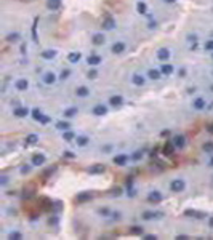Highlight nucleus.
Returning a JSON list of instances; mask_svg holds the SVG:
<instances>
[{"instance_id":"obj_18","label":"nucleus","mask_w":213,"mask_h":240,"mask_svg":"<svg viewBox=\"0 0 213 240\" xmlns=\"http://www.w3.org/2000/svg\"><path fill=\"white\" fill-rule=\"evenodd\" d=\"M192 106H194V109H197V111H202V109H205V99H202V98L194 99Z\"/></svg>"},{"instance_id":"obj_21","label":"nucleus","mask_w":213,"mask_h":240,"mask_svg":"<svg viewBox=\"0 0 213 240\" xmlns=\"http://www.w3.org/2000/svg\"><path fill=\"white\" fill-rule=\"evenodd\" d=\"M88 171H90V174H98V173H103L104 171V167L103 165H93L88 168Z\"/></svg>"},{"instance_id":"obj_26","label":"nucleus","mask_w":213,"mask_h":240,"mask_svg":"<svg viewBox=\"0 0 213 240\" xmlns=\"http://www.w3.org/2000/svg\"><path fill=\"white\" fill-rule=\"evenodd\" d=\"M48 8L50 10H58L61 6V0H48Z\"/></svg>"},{"instance_id":"obj_29","label":"nucleus","mask_w":213,"mask_h":240,"mask_svg":"<svg viewBox=\"0 0 213 240\" xmlns=\"http://www.w3.org/2000/svg\"><path fill=\"white\" fill-rule=\"evenodd\" d=\"M77 107H71V109H67V111H64V117H67V119H72V117H75L77 115Z\"/></svg>"},{"instance_id":"obj_50","label":"nucleus","mask_w":213,"mask_h":240,"mask_svg":"<svg viewBox=\"0 0 213 240\" xmlns=\"http://www.w3.org/2000/svg\"><path fill=\"white\" fill-rule=\"evenodd\" d=\"M208 165H210V167H213V155H212V159H210V162H208Z\"/></svg>"},{"instance_id":"obj_19","label":"nucleus","mask_w":213,"mask_h":240,"mask_svg":"<svg viewBox=\"0 0 213 240\" xmlns=\"http://www.w3.org/2000/svg\"><path fill=\"white\" fill-rule=\"evenodd\" d=\"M75 95H77V96H80V98H85V96H88V95H90V90H88L87 87H79L77 90H75Z\"/></svg>"},{"instance_id":"obj_38","label":"nucleus","mask_w":213,"mask_h":240,"mask_svg":"<svg viewBox=\"0 0 213 240\" xmlns=\"http://www.w3.org/2000/svg\"><path fill=\"white\" fill-rule=\"evenodd\" d=\"M69 75H71V71H69V69H64L63 72H61L59 78H63V80H64V78H67V77H69Z\"/></svg>"},{"instance_id":"obj_39","label":"nucleus","mask_w":213,"mask_h":240,"mask_svg":"<svg viewBox=\"0 0 213 240\" xmlns=\"http://www.w3.org/2000/svg\"><path fill=\"white\" fill-rule=\"evenodd\" d=\"M205 50H207V51H213V40L205 42Z\"/></svg>"},{"instance_id":"obj_25","label":"nucleus","mask_w":213,"mask_h":240,"mask_svg":"<svg viewBox=\"0 0 213 240\" xmlns=\"http://www.w3.org/2000/svg\"><path fill=\"white\" fill-rule=\"evenodd\" d=\"M160 74H162V72L157 71V69H151L149 72H147L149 78H152V80H159V78H160Z\"/></svg>"},{"instance_id":"obj_45","label":"nucleus","mask_w":213,"mask_h":240,"mask_svg":"<svg viewBox=\"0 0 213 240\" xmlns=\"http://www.w3.org/2000/svg\"><path fill=\"white\" fill-rule=\"evenodd\" d=\"M64 157H67V159H72V157H74V154L67 150V152H64Z\"/></svg>"},{"instance_id":"obj_36","label":"nucleus","mask_w":213,"mask_h":240,"mask_svg":"<svg viewBox=\"0 0 213 240\" xmlns=\"http://www.w3.org/2000/svg\"><path fill=\"white\" fill-rule=\"evenodd\" d=\"M130 232H132V234L139 235V234H143V227H139V226H133V227L130 229Z\"/></svg>"},{"instance_id":"obj_48","label":"nucleus","mask_w":213,"mask_h":240,"mask_svg":"<svg viewBox=\"0 0 213 240\" xmlns=\"http://www.w3.org/2000/svg\"><path fill=\"white\" fill-rule=\"evenodd\" d=\"M208 131L213 133V123H210V125H208Z\"/></svg>"},{"instance_id":"obj_35","label":"nucleus","mask_w":213,"mask_h":240,"mask_svg":"<svg viewBox=\"0 0 213 240\" xmlns=\"http://www.w3.org/2000/svg\"><path fill=\"white\" fill-rule=\"evenodd\" d=\"M6 40H8V42H18L19 40V34H8V35H6Z\"/></svg>"},{"instance_id":"obj_11","label":"nucleus","mask_w":213,"mask_h":240,"mask_svg":"<svg viewBox=\"0 0 213 240\" xmlns=\"http://www.w3.org/2000/svg\"><path fill=\"white\" fill-rule=\"evenodd\" d=\"M27 87H29V83H27V80H24V78H19V80H16V83H15V88L18 91H26Z\"/></svg>"},{"instance_id":"obj_30","label":"nucleus","mask_w":213,"mask_h":240,"mask_svg":"<svg viewBox=\"0 0 213 240\" xmlns=\"http://www.w3.org/2000/svg\"><path fill=\"white\" fill-rule=\"evenodd\" d=\"M75 143H77V146L84 147V146H87V144H88V138H87V136H77V138H75Z\"/></svg>"},{"instance_id":"obj_4","label":"nucleus","mask_w":213,"mask_h":240,"mask_svg":"<svg viewBox=\"0 0 213 240\" xmlns=\"http://www.w3.org/2000/svg\"><path fill=\"white\" fill-rule=\"evenodd\" d=\"M108 114V107L103 104H98L93 107V115H96V117H101V115H106Z\"/></svg>"},{"instance_id":"obj_1","label":"nucleus","mask_w":213,"mask_h":240,"mask_svg":"<svg viewBox=\"0 0 213 240\" xmlns=\"http://www.w3.org/2000/svg\"><path fill=\"white\" fill-rule=\"evenodd\" d=\"M184 187H186V184H184L183 179H173L170 184V189L173 192H181V191H184Z\"/></svg>"},{"instance_id":"obj_24","label":"nucleus","mask_w":213,"mask_h":240,"mask_svg":"<svg viewBox=\"0 0 213 240\" xmlns=\"http://www.w3.org/2000/svg\"><path fill=\"white\" fill-rule=\"evenodd\" d=\"M54 56H56V51H54V50H45V51H42V58H45V59H53Z\"/></svg>"},{"instance_id":"obj_8","label":"nucleus","mask_w":213,"mask_h":240,"mask_svg":"<svg viewBox=\"0 0 213 240\" xmlns=\"http://www.w3.org/2000/svg\"><path fill=\"white\" fill-rule=\"evenodd\" d=\"M171 143L175 144V147H180V149H181V147H184V144H186V138H184L183 135H176Z\"/></svg>"},{"instance_id":"obj_46","label":"nucleus","mask_w":213,"mask_h":240,"mask_svg":"<svg viewBox=\"0 0 213 240\" xmlns=\"http://www.w3.org/2000/svg\"><path fill=\"white\" fill-rule=\"evenodd\" d=\"M29 170H30V168H29V167H27V165H24V168H23V170H21V171H23V173H27V171H29Z\"/></svg>"},{"instance_id":"obj_9","label":"nucleus","mask_w":213,"mask_h":240,"mask_svg":"<svg viewBox=\"0 0 213 240\" xmlns=\"http://www.w3.org/2000/svg\"><path fill=\"white\" fill-rule=\"evenodd\" d=\"M114 26H115L114 18H111V16H106L104 21H103V27H104L106 30H111V29H114Z\"/></svg>"},{"instance_id":"obj_20","label":"nucleus","mask_w":213,"mask_h":240,"mask_svg":"<svg viewBox=\"0 0 213 240\" xmlns=\"http://www.w3.org/2000/svg\"><path fill=\"white\" fill-rule=\"evenodd\" d=\"M160 72H162L163 75H171L173 74V66H171V64H162Z\"/></svg>"},{"instance_id":"obj_49","label":"nucleus","mask_w":213,"mask_h":240,"mask_svg":"<svg viewBox=\"0 0 213 240\" xmlns=\"http://www.w3.org/2000/svg\"><path fill=\"white\" fill-rule=\"evenodd\" d=\"M147 239H149V240H156L157 237H156V235H147Z\"/></svg>"},{"instance_id":"obj_27","label":"nucleus","mask_w":213,"mask_h":240,"mask_svg":"<svg viewBox=\"0 0 213 240\" xmlns=\"http://www.w3.org/2000/svg\"><path fill=\"white\" fill-rule=\"evenodd\" d=\"M63 139L67 143H72V139H75V135L72 131H69V130H66V131L63 133Z\"/></svg>"},{"instance_id":"obj_32","label":"nucleus","mask_w":213,"mask_h":240,"mask_svg":"<svg viewBox=\"0 0 213 240\" xmlns=\"http://www.w3.org/2000/svg\"><path fill=\"white\" fill-rule=\"evenodd\" d=\"M37 141H39V136L37 135H29L26 138V144H35Z\"/></svg>"},{"instance_id":"obj_10","label":"nucleus","mask_w":213,"mask_h":240,"mask_svg":"<svg viewBox=\"0 0 213 240\" xmlns=\"http://www.w3.org/2000/svg\"><path fill=\"white\" fill-rule=\"evenodd\" d=\"M42 80L45 82L47 85H53L54 82H56V75H54L53 72H47V74H43Z\"/></svg>"},{"instance_id":"obj_40","label":"nucleus","mask_w":213,"mask_h":240,"mask_svg":"<svg viewBox=\"0 0 213 240\" xmlns=\"http://www.w3.org/2000/svg\"><path fill=\"white\" fill-rule=\"evenodd\" d=\"M10 239H21V234H19V232H11V234H10Z\"/></svg>"},{"instance_id":"obj_6","label":"nucleus","mask_w":213,"mask_h":240,"mask_svg":"<svg viewBox=\"0 0 213 240\" xmlns=\"http://www.w3.org/2000/svg\"><path fill=\"white\" fill-rule=\"evenodd\" d=\"M75 200H77V203H84V202H88V200H91V194H90V192H80V194H77Z\"/></svg>"},{"instance_id":"obj_2","label":"nucleus","mask_w":213,"mask_h":240,"mask_svg":"<svg viewBox=\"0 0 213 240\" xmlns=\"http://www.w3.org/2000/svg\"><path fill=\"white\" fill-rule=\"evenodd\" d=\"M32 117H34V120H37V122H42V123L50 122V117H45V115L42 114V111H39V109H34V111H32Z\"/></svg>"},{"instance_id":"obj_15","label":"nucleus","mask_w":213,"mask_h":240,"mask_svg":"<svg viewBox=\"0 0 213 240\" xmlns=\"http://www.w3.org/2000/svg\"><path fill=\"white\" fill-rule=\"evenodd\" d=\"M132 82H133V85L141 87V85H144V77H143L141 74H133L132 75Z\"/></svg>"},{"instance_id":"obj_51","label":"nucleus","mask_w":213,"mask_h":240,"mask_svg":"<svg viewBox=\"0 0 213 240\" xmlns=\"http://www.w3.org/2000/svg\"><path fill=\"white\" fill-rule=\"evenodd\" d=\"M165 2H167V3H173L175 0H165Z\"/></svg>"},{"instance_id":"obj_44","label":"nucleus","mask_w":213,"mask_h":240,"mask_svg":"<svg viewBox=\"0 0 213 240\" xmlns=\"http://www.w3.org/2000/svg\"><path fill=\"white\" fill-rule=\"evenodd\" d=\"M96 75H98V74H96V71H91V72H88V77H90V78H95Z\"/></svg>"},{"instance_id":"obj_13","label":"nucleus","mask_w":213,"mask_h":240,"mask_svg":"<svg viewBox=\"0 0 213 240\" xmlns=\"http://www.w3.org/2000/svg\"><path fill=\"white\" fill-rule=\"evenodd\" d=\"M13 114H15V117L23 119V117H26V115H29V109L27 107H16Z\"/></svg>"},{"instance_id":"obj_14","label":"nucleus","mask_w":213,"mask_h":240,"mask_svg":"<svg viewBox=\"0 0 213 240\" xmlns=\"http://www.w3.org/2000/svg\"><path fill=\"white\" fill-rule=\"evenodd\" d=\"M157 58H159L160 61H167L168 58H170V51H168V48H160V50L157 51Z\"/></svg>"},{"instance_id":"obj_12","label":"nucleus","mask_w":213,"mask_h":240,"mask_svg":"<svg viewBox=\"0 0 213 240\" xmlns=\"http://www.w3.org/2000/svg\"><path fill=\"white\" fill-rule=\"evenodd\" d=\"M101 56H98V54H90V56L87 58V63L90 64V66H98V64H101Z\"/></svg>"},{"instance_id":"obj_5","label":"nucleus","mask_w":213,"mask_h":240,"mask_svg":"<svg viewBox=\"0 0 213 240\" xmlns=\"http://www.w3.org/2000/svg\"><path fill=\"white\" fill-rule=\"evenodd\" d=\"M147 200H149L151 203H157V202L162 200V194H160L159 191H152L149 195H147Z\"/></svg>"},{"instance_id":"obj_42","label":"nucleus","mask_w":213,"mask_h":240,"mask_svg":"<svg viewBox=\"0 0 213 240\" xmlns=\"http://www.w3.org/2000/svg\"><path fill=\"white\" fill-rule=\"evenodd\" d=\"M6 183H8V178H6V176H2V178H0V184H2V186H5Z\"/></svg>"},{"instance_id":"obj_3","label":"nucleus","mask_w":213,"mask_h":240,"mask_svg":"<svg viewBox=\"0 0 213 240\" xmlns=\"http://www.w3.org/2000/svg\"><path fill=\"white\" fill-rule=\"evenodd\" d=\"M127 162H128V155H127V154H119V155L114 157V163L119 167H123Z\"/></svg>"},{"instance_id":"obj_16","label":"nucleus","mask_w":213,"mask_h":240,"mask_svg":"<svg viewBox=\"0 0 213 240\" xmlns=\"http://www.w3.org/2000/svg\"><path fill=\"white\" fill-rule=\"evenodd\" d=\"M112 51L117 53V54L123 53V51H125V43H123V42H115L114 45H112Z\"/></svg>"},{"instance_id":"obj_28","label":"nucleus","mask_w":213,"mask_h":240,"mask_svg":"<svg viewBox=\"0 0 213 240\" xmlns=\"http://www.w3.org/2000/svg\"><path fill=\"white\" fill-rule=\"evenodd\" d=\"M157 216H162V213H156V211H144L143 213V218L144 219H154Z\"/></svg>"},{"instance_id":"obj_23","label":"nucleus","mask_w":213,"mask_h":240,"mask_svg":"<svg viewBox=\"0 0 213 240\" xmlns=\"http://www.w3.org/2000/svg\"><path fill=\"white\" fill-rule=\"evenodd\" d=\"M104 35H103V34H95L93 35V43L95 45H103V43H104Z\"/></svg>"},{"instance_id":"obj_43","label":"nucleus","mask_w":213,"mask_h":240,"mask_svg":"<svg viewBox=\"0 0 213 240\" xmlns=\"http://www.w3.org/2000/svg\"><path fill=\"white\" fill-rule=\"evenodd\" d=\"M99 213L104 215V216H108L109 215V210H108V208H103V210H99Z\"/></svg>"},{"instance_id":"obj_47","label":"nucleus","mask_w":213,"mask_h":240,"mask_svg":"<svg viewBox=\"0 0 213 240\" xmlns=\"http://www.w3.org/2000/svg\"><path fill=\"white\" fill-rule=\"evenodd\" d=\"M208 226L213 227V216H212V218H208Z\"/></svg>"},{"instance_id":"obj_37","label":"nucleus","mask_w":213,"mask_h":240,"mask_svg":"<svg viewBox=\"0 0 213 240\" xmlns=\"http://www.w3.org/2000/svg\"><path fill=\"white\" fill-rule=\"evenodd\" d=\"M146 10H147V8H146V3L139 2V3H138V11H139V13H146Z\"/></svg>"},{"instance_id":"obj_7","label":"nucleus","mask_w":213,"mask_h":240,"mask_svg":"<svg viewBox=\"0 0 213 240\" xmlns=\"http://www.w3.org/2000/svg\"><path fill=\"white\" fill-rule=\"evenodd\" d=\"M45 155H43V154H35V155L32 157V163L35 167H42L43 163H45Z\"/></svg>"},{"instance_id":"obj_41","label":"nucleus","mask_w":213,"mask_h":240,"mask_svg":"<svg viewBox=\"0 0 213 240\" xmlns=\"http://www.w3.org/2000/svg\"><path fill=\"white\" fill-rule=\"evenodd\" d=\"M141 155H143L141 152H135V154H133V157H132V159H133V160H139V159H141Z\"/></svg>"},{"instance_id":"obj_22","label":"nucleus","mask_w":213,"mask_h":240,"mask_svg":"<svg viewBox=\"0 0 213 240\" xmlns=\"http://www.w3.org/2000/svg\"><path fill=\"white\" fill-rule=\"evenodd\" d=\"M67 59H69V63H79V61H80V53H77V51H72V53H69Z\"/></svg>"},{"instance_id":"obj_17","label":"nucleus","mask_w":213,"mask_h":240,"mask_svg":"<svg viewBox=\"0 0 213 240\" xmlns=\"http://www.w3.org/2000/svg\"><path fill=\"white\" fill-rule=\"evenodd\" d=\"M109 102H111V106H114V107H119V106H122L123 102V98L122 96H111V99H109Z\"/></svg>"},{"instance_id":"obj_31","label":"nucleus","mask_w":213,"mask_h":240,"mask_svg":"<svg viewBox=\"0 0 213 240\" xmlns=\"http://www.w3.org/2000/svg\"><path fill=\"white\" fill-rule=\"evenodd\" d=\"M173 149H175V144L173 143H167L165 147H163V154H165V155H171V154H173Z\"/></svg>"},{"instance_id":"obj_34","label":"nucleus","mask_w":213,"mask_h":240,"mask_svg":"<svg viewBox=\"0 0 213 240\" xmlns=\"http://www.w3.org/2000/svg\"><path fill=\"white\" fill-rule=\"evenodd\" d=\"M56 128L61 130V131H66V130L69 128V123H67V122H58L56 123Z\"/></svg>"},{"instance_id":"obj_33","label":"nucleus","mask_w":213,"mask_h":240,"mask_svg":"<svg viewBox=\"0 0 213 240\" xmlns=\"http://www.w3.org/2000/svg\"><path fill=\"white\" fill-rule=\"evenodd\" d=\"M204 150H205V154H213V143L212 141L205 143L204 144Z\"/></svg>"}]
</instances>
